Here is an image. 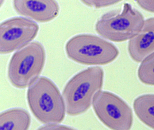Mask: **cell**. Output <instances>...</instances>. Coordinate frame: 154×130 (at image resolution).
I'll return each instance as SVG.
<instances>
[{
    "label": "cell",
    "instance_id": "6da1fadb",
    "mask_svg": "<svg viewBox=\"0 0 154 130\" xmlns=\"http://www.w3.org/2000/svg\"><path fill=\"white\" fill-rule=\"evenodd\" d=\"M103 78V70L98 66L88 68L72 77L63 92L67 114L75 116L86 112L102 88Z\"/></svg>",
    "mask_w": 154,
    "mask_h": 130
},
{
    "label": "cell",
    "instance_id": "7a4b0ae2",
    "mask_svg": "<svg viewBox=\"0 0 154 130\" xmlns=\"http://www.w3.org/2000/svg\"><path fill=\"white\" fill-rule=\"evenodd\" d=\"M27 98L32 113L42 123H58L64 119V99L55 84L48 78L37 79L29 88Z\"/></svg>",
    "mask_w": 154,
    "mask_h": 130
},
{
    "label": "cell",
    "instance_id": "3957f363",
    "mask_svg": "<svg viewBox=\"0 0 154 130\" xmlns=\"http://www.w3.org/2000/svg\"><path fill=\"white\" fill-rule=\"evenodd\" d=\"M143 14L129 4L102 15L95 30L105 39L114 42L130 40L137 34L145 22Z\"/></svg>",
    "mask_w": 154,
    "mask_h": 130
},
{
    "label": "cell",
    "instance_id": "277c9868",
    "mask_svg": "<svg viewBox=\"0 0 154 130\" xmlns=\"http://www.w3.org/2000/svg\"><path fill=\"white\" fill-rule=\"evenodd\" d=\"M46 52L43 45L35 41L16 51L8 67L11 84L18 88L31 85L41 74L45 63Z\"/></svg>",
    "mask_w": 154,
    "mask_h": 130
},
{
    "label": "cell",
    "instance_id": "5b68a950",
    "mask_svg": "<svg viewBox=\"0 0 154 130\" xmlns=\"http://www.w3.org/2000/svg\"><path fill=\"white\" fill-rule=\"evenodd\" d=\"M67 57L75 62L86 65H105L119 55L115 45L96 35L82 34L72 37L66 43Z\"/></svg>",
    "mask_w": 154,
    "mask_h": 130
},
{
    "label": "cell",
    "instance_id": "8992f818",
    "mask_svg": "<svg viewBox=\"0 0 154 130\" xmlns=\"http://www.w3.org/2000/svg\"><path fill=\"white\" fill-rule=\"evenodd\" d=\"M92 104L95 114L105 126L112 130H131L132 110L119 97L108 91H100Z\"/></svg>",
    "mask_w": 154,
    "mask_h": 130
},
{
    "label": "cell",
    "instance_id": "52a82bcc",
    "mask_svg": "<svg viewBox=\"0 0 154 130\" xmlns=\"http://www.w3.org/2000/svg\"><path fill=\"white\" fill-rule=\"evenodd\" d=\"M39 26L23 17L10 18L0 25V53L8 54L29 44L37 35Z\"/></svg>",
    "mask_w": 154,
    "mask_h": 130
},
{
    "label": "cell",
    "instance_id": "ba28073f",
    "mask_svg": "<svg viewBox=\"0 0 154 130\" xmlns=\"http://www.w3.org/2000/svg\"><path fill=\"white\" fill-rule=\"evenodd\" d=\"M14 9L20 15L39 23H46L56 18L60 7L55 1L16 0L13 2Z\"/></svg>",
    "mask_w": 154,
    "mask_h": 130
},
{
    "label": "cell",
    "instance_id": "9c48e42d",
    "mask_svg": "<svg viewBox=\"0 0 154 130\" xmlns=\"http://www.w3.org/2000/svg\"><path fill=\"white\" fill-rule=\"evenodd\" d=\"M128 51L134 61L140 63L154 53V17L145 20L140 31L130 40Z\"/></svg>",
    "mask_w": 154,
    "mask_h": 130
},
{
    "label": "cell",
    "instance_id": "30bf717a",
    "mask_svg": "<svg viewBox=\"0 0 154 130\" xmlns=\"http://www.w3.org/2000/svg\"><path fill=\"white\" fill-rule=\"evenodd\" d=\"M30 123V115L22 108L9 109L0 115V130H28Z\"/></svg>",
    "mask_w": 154,
    "mask_h": 130
},
{
    "label": "cell",
    "instance_id": "8fae6325",
    "mask_svg": "<svg viewBox=\"0 0 154 130\" xmlns=\"http://www.w3.org/2000/svg\"><path fill=\"white\" fill-rule=\"evenodd\" d=\"M133 106L139 120L154 130V94L139 96L134 100Z\"/></svg>",
    "mask_w": 154,
    "mask_h": 130
},
{
    "label": "cell",
    "instance_id": "7c38bea8",
    "mask_svg": "<svg viewBox=\"0 0 154 130\" xmlns=\"http://www.w3.org/2000/svg\"><path fill=\"white\" fill-rule=\"evenodd\" d=\"M137 76L143 84L154 86V53L140 63L138 69Z\"/></svg>",
    "mask_w": 154,
    "mask_h": 130
},
{
    "label": "cell",
    "instance_id": "4fadbf2b",
    "mask_svg": "<svg viewBox=\"0 0 154 130\" xmlns=\"http://www.w3.org/2000/svg\"><path fill=\"white\" fill-rule=\"evenodd\" d=\"M82 2L86 6L94 9H100L109 7L115 5L121 2V1H82Z\"/></svg>",
    "mask_w": 154,
    "mask_h": 130
},
{
    "label": "cell",
    "instance_id": "5bb4252c",
    "mask_svg": "<svg viewBox=\"0 0 154 130\" xmlns=\"http://www.w3.org/2000/svg\"><path fill=\"white\" fill-rule=\"evenodd\" d=\"M37 130H77L72 127L61 125L49 124L39 127Z\"/></svg>",
    "mask_w": 154,
    "mask_h": 130
},
{
    "label": "cell",
    "instance_id": "9a60e30c",
    "mask_svg": "<svg viewBox=\"0 0 154 130\" xmlns=\"http://www.w3.org/2000/svg\"><path fill=\"white\" fill-rule=\"evenodd\" d=\"M137 4L143 10L149 12L154 13V1H136Z\"/></svg>",
    "mask_w": 154,
    "mask_h": 130
}]
</instances>
